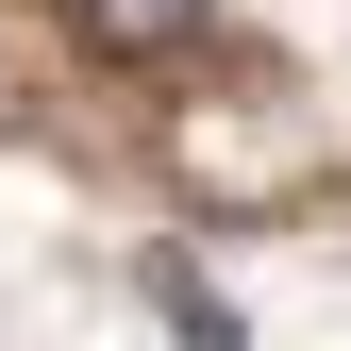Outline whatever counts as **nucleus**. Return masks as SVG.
<instances>
[{"mask_svg":"<svg viewBox=\"0 0 351 351\" xmlns=\"http://www.w3.org/2000/svg\"><path fill=\"white\" fill-rule=\"evenodd\" d=\"M67 17H84V51H117V67H167V51L201 34V0H67Z\"/></svg>","mask_w":351,"mask_h":351,"instance_id":"1","label":"nucleus"},{"mask_svg":"<svg viewBox=\"0 0 351 351\" xmlns=\"http://www.w3.org/2000/svg\"><path fill=\"white\" fill-rule=\"evenodd\" d=\"M151 285H167V318H184V351H234V301H217L201 268H151Z\"/></svg>","mask_w":351,"mask_h":351,"instance_id":"2","label":"nucleus"}]
</instances>
